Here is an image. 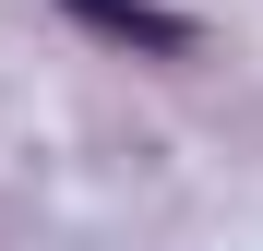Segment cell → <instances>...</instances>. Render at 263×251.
<instances>
[{"label":"cell","instance_id":"6da1fadb","mask_svg":"<svg viewBox=\"0 0 263 251\" xmlns=\"http://www.w3.org/2000/svg\"><path fill=\"white\" fill-rule=\"evenodd\" d=\"M72 24H96L108 48H144V60H192L203 36H192V12H167V0H60Z\"/></svg>","mask_w":263,"mask_h":251}]
</instances>
